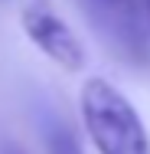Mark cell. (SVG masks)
<instances>
[{
	"mask_svg": "<svg viewBox=\"0 0 150 154\" xmlns=\"http://www.w3.org/2000/svg\"><path fill=\"white\" fill-rule=\"evenodd\" d=\"M82 118L101 154H150V138L140 115L111 82L104 79L85 82Z\"/></svg>",
	"mask_w": 150,
	"mask_h": 154,
	"instance_id": "cell-1",
	"label": "cell"
},
{
	"mask_svg": "<svg viewBox=\"0 0 150 154\" xmlns=\"http://www.w3.org/2000/svg\"><path fill=\"white\" fill-rule=\"evenodd\" d=\"M85 13L98 33L134 66H144L150 59V39L137 10V0H82Z\"/></svg>",
	"mask_w": 150,
	"mask_h": 154,
	"instance_id": "cell-2",
	"label": "cell"
},
{
	"mask_svg": "<svg viewBox=\"0 0 150 154\" xmlns=\"http://www.w3.org/2000/svg\"><path fill=\"white\" fill-rule=\"evenodd\" d=\"M23 30H26V36L52 62H59L65 69H82L85 66V46H82V39L69 30V23H62L49 7H43V3L26 7L23 10Z\"/></svg>",
	"mask_w": 150,
	"mask_h": 154,
	"instance_id": "cell-3",
	"label": "cell"
},
{
	"mask_svg": "<svg viewBox=\"0 0 150 154\" xmlns=\"http://www.w3.org/2000/svg\"><path fill=\"white\" fill-rule=\"evenodd\" d=\"M46 154H82L75 134L69 131L65 122H49L46 125Z\"/></svg>",
	"mask_w": 150,
	"mask_h": 154,
	"instance_id": "cell-4",
	"label": "cell"
},
{
	"mask_svg": "<svg viewBox=\"0 0 150 154\" xmlns=\"http://www.w3.org/2000/svg\"><path fill=\"white\" fill-rule=\"evenodd\" d=\"M147 10H150V0H147Z\"/></svg>",
	"mask_w": 150,
	"mask_h": 154,
	"instance_id": "cell-5",
	"label": "cell"
}]
</instances>
